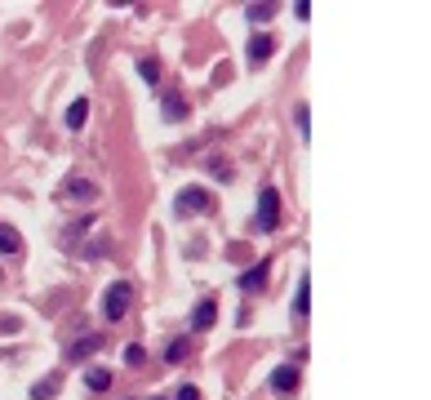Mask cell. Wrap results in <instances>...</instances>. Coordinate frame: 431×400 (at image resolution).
Here are the masks:
<instances>
[{
    "instance_id": "e0dca14e",
    "label": "cell",
    "mask_w": 431,
    "mask_h": 400,
    "mask_svg": "<svg viewBox=\"0 0 431 400\" xmlns=\"http://www.w3.org/2000/svg\"><path fill=\"white\" fill-rule=\"evenodd\" d=\"M54 391H58V374H49L45 382H36V391H31V396H36V400H49Z\"/></svg>"
},
{
    "instance_id": "7c38bea8",
    "label": "cell",
    "mask_w": 431,
    "mask_h": 400,
    "mask_svg": "<svg viewBox=\"0 0 431 400\" xmlns=\"http://www.w3.org/2000/svg\"><path fill=\"white\" fill-rule=\"evenodd\" d=\"M62 121H67V129H80L89 121V98H76V103L67 107V116H62Z\"/></svg>"
},
{
    "instance_id": "ba28073f",
    "label": "cell",
    "mask_w": 431,
    "mask_h": 400,
    "mask_svg": "<svg viewBox=\"0 0 431 400\" xmlns=\"http://www.w3.org/2000/svg\"><path fill=\"white\" fill-rule=\"evenodd\" d=\"M307 311H311V280H307V276H298V294H293V316H298V321H307Z\"/></svg>"
},
{
    "instance_id": "7a4b0ae2",
    "label": "cell",
    "mask_w": 431,
    "mask_h": 400,
    "mask_svg": "<svg viewBox=\"0 0 431 400\" xmlns=\"http://www.w3.org/2000/svg\"><path fill=\"white\" fill-rule=\"evenodd\" d=\"M129 298H134V289H129L125 280H116V285L103 294V316L107 321H121V316L129 311Z\"/></svg>"
},
{
    "instance_id": "3957f363",
    "label": "cell",
    "mask_w": 431,
    "mask_h": 400,
    "mask_svg": "<svg viewBox=\"0 0 431 400\" xmlns=\"http://www.w3.org/2000/svg\"><path fill=\"white\" fill-rule=\"evenodd\" d=\"M209 205H213V196H209L205 187H187V191L178 196L174 209H178V213H201V209H209Z\"/></svg>"
},
{
    "instance_id": "277c9868",
    "label": "cell",
    "mask_w": 431,
    "mask_h": 400,
    "mask_svg": "<svg viewBox=\"0 0 431 400\" xmlns=\"http://www.w3.org/2000/svg\"><path fill=\"white\" fill-rule=\"evenodd\" d=\"M98 347H107V333H89V338H80V343H72V352H67V360L72 365H80V360H89Z\"/></svg>"
},
{
    "instance_id": "44dd1931",
    "label": "cell",
    "mask_w": 431,
    "mask_h": 400,
    "mask_svg": "<svg viewBox=\"0 0 431 400\" xmlns=\"http://www.w3.org/2000/svg\"><path fill=\"white\" fill-rule=\"evenodd\" d=\"M174 400H201V391H196L191 382H187V387H178V396H174Z\"/></svg>"
},
{
    "instance_id": "6da1fadb",
    "label": "cell",
    "mask_w": 431,
    "mask_h": 400,
    "mask_svg": "<svg viewBox=\"0 0 431 400\" xmlns=\"http://www.w3.org/2000/svg\"><path fill=\"white\" fill-rule=\"evenodd\" d=\"M254 227H258V231H276V227H280V191H276V187H262V191H258Z\"/></svg>"
},
{
    "instance_id": "ffe728a7",
    "label": "cell",
    "mask_w": 431,
    "mask_h": 400,
    "mask_svg": "<svg viewBox=\"0 0 431 400\" xmlns=\"http://www.w3.org/2000/svg\"><path fill=\"white\" fill-rule=\"evenodd\" d=\"M293 116H298V129H303V133H307V129H311V111H307V107H298Z\"/></svg>"
},
{
    "instance_id": "9c48e42d",
    "label": "cell",
    "mask_w": 431,
    "mask_h": 400,
    "mask_svg": "<svg viewBox=\"0 0 431 400\" xmlns=\"http://www.w3.org/2000/svg\"><path fill=\"white\" fill-rule=\"evenodd\" d=\"M213 321H218V303H213V298H205V303L196 307V316H191V329H209Z\"/></svg>"
},
{
    "instance_id": "5b68a950",
    "label": "cell",
    "mask_w": 431,
    "mask_h": 400,
    "mask_svg": "<svg viewBox=\"0 0 431 400\" xmlns=\"http://www.w3.org/2000/svg\"><path fill=\"white\" fill-rule=\"evenodd\" d=\"M293 387H298V365H276V370H272V391L285 396Z\"/></svg>"
},
{
    "instance_id": "2e32d148",
    "label": "cell",
    "mask_w": 431,
    "mask_h": 400,
    "mask_svg": "<svg viewBox=\"0 0 431 400\" xmlns=\"http://www.w3.org/2000/svg\"><path fill=\"white\" fill-rule=\"evenodd\" d=\"M85 387H89V391H107V387H111V374H107V370H89V374H85Z\"/></svg>"
},
{
    "instance_id": "5bb4252c",
    "label": "cell",
    "mask_w": 431,
    "mask_h": 400,
    "mask_svg": "<svg viewBox=\"0 0 431 400\" xmlns=\"http://www.w3.org/2000/svg\"><path fill=\"white\" fill-rule=\"evenodd\" d=\"M187 352H191V343H187V338H174L169 347H164V360L178 365V360H187Z\"/></svg>"
},
{
    "instance_id": "30bf717a",
    "label": "cell",
    "mask_w": 431,
    "mask_h": 400,
    "mask_svg": "<svg viewBox=\"0 0 431 400\" xmlns=\"http://www.w3.org/2000/svg\"><path fill=\"white\" fill-rule=\"evenodd\" d=\"M0 254H23V236L13 231V223H0Z\"/></svg>"
},
{
    "instance_id": "9a60e30c",
    "label": "cell",
    "mask_w": 431,
    "mask_h": 400,
    "mask_svg": "<svg viewBox=\"0 0 431 400\" xmlns=\"http://www.w3.org/2000/svg\"><path fill=\"white\" fill-rule=\"evenodd\" d=\"M67 196H76V200H94L98 191H94V182H89V178H76V182H67Z\"/></svg>"
},
{
    "instance_id": "d6986e66",
    "label": "cell",
    "mask_w": 431,
    "mask_h": 400,
    "mask_svg": "<svg viewBox=\"0 0 431 400\" xmlns=\"http://www.w3.org/2000/svg\"><path fill=\"white\" fill-rule=\"evenodd\" d=\"M142 360H147V352H142L138 343H129V347H125V365H134V370H142Z\"/></svg>"
},
{
    "instance_id": "ac0fdd59",
    "label": "cell",
    "mask_w": 431,
    "mask_h": 400,
    "mask_svg": "<svg viewBox=\"0 0 431 400\" xmlns=\"http://www.w3.org/2000/svg\"><path fill=\"white\" fill-rule=\"evenodd\" d=\"M138 76L147 80V85H156V76H160V62H156V58H147V62H138Z\"/></svg>"
},
{
    "instance_id": "4fadbf2b",
    "label": "cell",
    "mask_w": 431,
    "mask_h": 400,
    "mask_svg": "<svg viewBox=\"0 0 431 400\" xmlns=\"http://www.w3.org/2000/svg\"><path fill=\"white\" fill-rule=\"evenodd\" d=\"M245 13H250V23H272L276 18V5H272V0H258V5H250Z\"/></svg>"
},
{
    "instance_id": "8992f818",
    "label": "cell",
    "mask_w": 431,
    "mask_h": 400,
    "mask_svg": "<svg viewBox=\"0 0 431 400\" xmlns=\"http://www.w3.org/2000/svg\"><path fill=\"white\" fill-rule=\"evenodd\" d=\"M262 285H267V258H258V262H254V272H245V276H240V289H245V294H258Z\"/></svg>"
},
{
    "instance_id": "8fae6325",
    "label": "cell",
    "mask_w": 431,
    "mask_h": 400,
    "mask_svg": "<svg viewBox=\"0 0 431 400\" xmlns=\"http://www.w3.org/2000/svg\"><path fill=\"white\" fill-rule=\"evenodd\" d=\"M160 111H164V121H182V116H187V98L164 94V98H160Z\"/></svg>"
},
{
    "instance_id": "7402d4cb",
    "label": "cell",
    "mask_w": 431,
    "mask_h": 400,
    "mask_svg": "<svg viewBox=\"0 0 431 400\" xmlns=\"http://www.w3.org/2000/svg\"><path fill=\"white\" fill-rule=\"evenodd\" d=\"M156 400H160V396H156Z\"/></svg>"
},
{
    "instance_id": "52a82bcc",
    "label": "cell",
    "mask_w": 431,
    "mask_h": 400,
    "mask_svg": "<svg viewBox=\"0 0 431 400\" xmlns=\"http://www.w3.org/2000/svg\"><path fill=\"white\" fill-rule=\"evenodd\" d=\"M272 49H276V40L267 36V31L250 36V62H267V58H272Z\"/></svg>"
}]
</instances>
